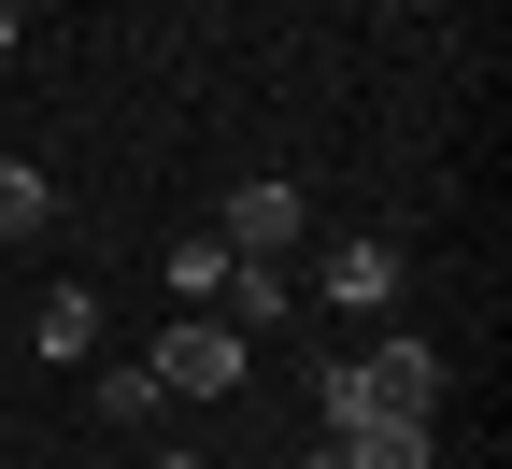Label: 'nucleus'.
Masks as SVG:
<instances>
[{
  "label": "nucleus",
  "mask_w": 512,
  "mask_h": 469,
  "mask_svg": "<svg viewBox=\"0 0 512 469\" xmlns=\"http://www.w3.org/2000/svg\"><path fill=\"white\" fill-rule=\"evenodd\" d=\"M242 356H256L242 327H214V313H185V327H171V342H157L143 370H157V398H228V384H242Z\"/></svg>",
  "instance_id": "nucleus-1"
},
{
  "label": "nucleus",
  "mask_w": 512,
  "mask_h": 469,
  "mask_svg": "<svg viewBox=\"0 0 512 469\" xmlns=\"http://www.w3.org/2000/svg\"><path fill=\"white\" fill-rule=\"evenodd\" d=\"M43 214H57V185H43V171H29V157H0V242H29V228H43Z\"/></svg>",
  "instance_id": "nucleus-8"
},
{
  "label": "nucleus",
  "mask_w": 512,
  "mask_h": 469,
  "mask_svg": "<svg viewBox=\"0 0 512 469\" xmlns=\"http://www.w3.org/2000/svg\"><path fill=\"white\" fill-rule=\"evenodd\" d=\"M214 285H228V242H214V228H200V242H171V299H185V313H214Z\"/></svg>",
  "instance_id": "nucleus-9"
},
{
  "label": "nucleus",
  "mask_w": 512,
  "mask_h": 469,
  "mask_svg": "<svg viewBox=\"0 0 512 469\" xmlns=\"http://www.w3.org/2000/svg\"><path fill=\"white\" fill-rule=\"evenodd\" d=\"M15 43H29V0H0V57H15Z\"/></svg>",
  "instance_id": "nucleus-10"
},
{
  "label": "nucleus",
  "mask_w": 512,
  "mask_h": 469,
  "mask_svg": "<svg viewBox=\"0 0 512 469\" xmlns=\"http://www.w3.org/2000/svg\"><path fill=\"white\" fill-rule=\"evenodd\" d=\"M427 441H441V413H356V427H342L356 469H427Z\"/></svg>",
  "instance_id": "nucleus-5"
},
{
  "label": "nucleus",
  "mask_w": 512,
  "mask_h": 469,
  "mask_svg": "<svg viewBox=\"0 0 512 469\" xmlns=\"http://www.w3.org/2000/svg\"><path fill=\"white\" fill-rule=\"evenodd\" d=\"M157 469H214V455H157Z\"/></svg>",
  "instance_id": "nucleus-12"
},
{
  "label": "nucleus",
  "mask_w": 512,
  "mask_h": 469,
  "mask_svg": "<svg viewBox=\"0 0 512 469\" xmlns=\"http://www.w3.org/2000/svg\"><path fill=\"white\" fill-rule=\"evenodd\" d=\"M328 299L342 313H384V299H399V242H342L328 256Z\"/></svg>",
  "instance_id": "nucleus-6"
},
{
  "label": "nucleus",
  "mask_w": 512,
  "mask_h": 469,
  "mask_svg": "<svg viewBox=\"0 0 512 469\" xmlns=\"http://www.w3.org/2000/svg\"><path fill=\"white\" fill-rule=\"evenodd\" d=\"M299 469H356V455H342V441H313V455H299Z\"/></svg>",
  "instance_id": "nucleus-11"
},
{
  "label": "nucleus",
  "mask_w": 512,
  "mask_h": 469,
  "mask_svg": "<svg viewBox=\"0 0 512 469\" xmlns=\"http://www.w3.org/2000/svg\"><path fill=\"white\" fill-rule=\"evenodd\" d=\"M285 313H299V285L271 271V256H228V285H214V327H242V342H271Z\"/></svg>",
  "instance_id": "nucleus-4"
},
{
  "label": "nucleus",
  "mask_w": 512,
  "mask_h": 469,
  "mask_svg": "<svg viewBox=\"0 0 512 469\" xmlns=\"http://www.w3.org/2000/svg\"><path fill=\"white\" fill-rule=\"evenodd\" d=\"M228 256H271L285 271V242H313V199L285 185V171H256V185H228V228H214Z\"/></svg>",
  "instance_id": "nucleus-2"
},
{
  "label": "nucleus",
  "mask_w": 512,
  "mask_h": 469,
  "mask_svg": "<svg viewBox=\"0 0 512 469\" xmlns=\"http://www.w3.org/2000/svg\"><path fill=\"white\" fill-rule=\"evenodd\" d=\"M100 342V299L86 285H43V313H29V356H86Z\"/></svg>",
  "instance_id": "nucleus-7"
},
{
  "label": "nucleus",
  "mask_w": 512,
  "mask_h": 469,
  "mask_svg": "<svg viewBox=\"0 0 512 469\" xmlns=\"http://www.w3.org/2000/svg\"><path fill=\"white\" fill-rule=\"evenodd\" d=\"M370 398H384V413H441V342H413V327H399V342H370V356H342Z\"/></svg>",
  "instance_id": "nucleus-3"
}]
</instances>
